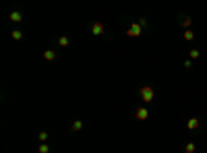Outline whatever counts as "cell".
I'll list each match as a JSON object with an SVG mask.
<instances>
[{
  "label": "cell",
  "mask_w": 207,
  "mask_h": 153,
  "mask_svg": "<svg viewBox=\"0 0 207 153\" xmlns=\"http://www.w3.org/2000/svg\"><path fill=\"white\" fill-rule=\"evenodd\" d=\"M44 58H46V60H54V58H56V54H54L52 50H48L46 54H44Z\"/></svg>",
  "instance_id": "52a82bcc"
},
{
  "label": "cell",
  "mask_w": 207,
  "mask_h": 153,
  "mask_svg": "<svg viewBox=\"0 0 207 153\" xmlns=\"http://www.w3.org/2000/svg\"><path fill=\"white\" fill-rule=\"evenodd\" d=\"M12 37H15V40H21V31H12Z\"/></svg>",
  "instance_id": "4fadbf2b"
},
{
  "label": "cell",
  "mask_w": 207,
  "mask_h": 153,
  "mask_svg": "<svg viewBox=\"0 0 207 153\" xmlns=\"http://www.w3.org/2000/svg\"><path fill=\"white\" fill-rule=\"evenodd\" d=\"M81 128H83L81 122H73V131H81Z\"/></svg>",
  "instance_id": "8fae6325"
},
{
  "label": "cell",
  "mask_w": 207,
  "mask_h": 153,
  "mask_svg": "<svg viewBox=\"0 0 207 153\" xmlns=\"http://www.w3.org/2000/svg\"><path fill=\"white\" fill-rule=\"evenodd\" d=\"M186 153H195V143H189V145H186Z\"/></svg>",
  "instance_id": "9c48e42d"
},
{
  "label": "cell",
  "mask_w": 207,
  "mask_h": 153,
  "mask_svg": "<svg viewBox=\"0 0 207 153\" xmlns=\"http://www.w3.org/2000/svg\"><path fill=\"white\" fill-rule=\"evenodd\" d=\"M193 37H195V33H193L190 29H186V31H184V40H186V41H193Z\"/></svg>",
  "instance_id": "8992f818"
},
{
  "label": "cell",
  "mask_w": 207,
  "mask_h": 153,
  "mask_svg": "<svg viewBox=\"0 0 207 153\" xmlns=\"http://www.w3.org/2000/svg\"><path fill=\"white\" fill-rule=\"evenodd\" d=\"M141 97H143L145 102H153V89H151L149 85H145L143 89H141Z\"/></svg>",
  "instance_id": "6da1fadb"
},
{
  "label": "cell",
  "mask_w": 207,
  "mask_h": 153,
  "mask_svg": "<svg viewBox=\"0 0 207 153\" xmlns=\"http://www.w3.org/2000/svg\"><path fill=\"white\" fill-rule=\"evenodd\" d=\"M190 58H199V50H190Z\"/></svg>",
  "instance_id": "7c38bea8"
},
{
  "label": "cell",
  "mask_w": 207,
  "mask_h": 153,
  "mask_svg": "<svg viewBox=\"0 0 207 153\" xmlns=\"http://www.w3.org/2000/svg\"><path fill=\"white\" fill-rule=\"evenodd\" d=\"M40 153H48V147H46V145H41V147H40Z\"/></svg>",
  "instance_id": "5bb4252c"
},
{
  "label": "cell",
  "mask_w": 207,
  "mask_h": 153,
  "mask_svg": "<svg viewBox=\"0 0 207 153\" xmlns=\"http://www.w3.org/2000/svg\"><path fill=\"white\" fill-rule=\"evenodd\" d=\"M147 116H149V112H147L145 108H139V110H137V118H139V120H145Z\"/></svg>",
  "instance_id": "5b68a950"
},
{
  "label": "cell",
  "mask_w": 207,
  "mask_h": 153,
  "mask_svg": "<svg viewBox=\"0 0 207 153\" xmlns=\"http://www.w3.org/2000/svg\"><path fill=\"white\" fill-rule=\"evenodd\" d=\"M93 33H95V35H102L104 33V25H102V23H93Z\"/></svg>",
  "instance_id": "277c9868"
},
{
  "label": "cell",
  "mask_w": 207,
  "mask_h": 153,
  "mask_svg": "<svg viewBox=\"0 0 207 153\" xmlns=\"http://www.w3.org/2000/svg\"><path fill=\"white\" fill-rule=\"evenodd\" d=\"M186 126H189V131H197V128H199V120H197V118H189Z\"/></svg>",
  "instance_id": "3957f363"
},
{
  "label": "cell",
  "mask_w": 207,
  "mask_h": 153,
  "mask_svg": "<svg viewBox=\"0 0 207 153\" xmlns=\"http://www.w3.org/2000/svg\"><path fill=\"white\" fill-rule=\"evenodd\" d=\"M128 35H132V37H137V35H141V25L139 23H135L131 29H128Z\"/></svg>",
  "instance_id": "7a4b0ae2"
},
{
  "label": "cell",
  "mask_w": 207,
  "mask_h": 153,
  "mask_svg": "<svg viewBox=\"0 0 207 153\" xmlns=\"http://www.w3.org/2000/svg\"><path fill=\"white\" fill-rule=\"evenodd\" d=\"M11 21H21V12H11Z\"/></svg>",
  "instance_id": "ba28073f"
},
{
  "label": "cell",
  "mask_w": 207,
  "mask_h": 153,
  "mask_svg": "<svg viewBox=\"0 0 207 153\" xmlns=\"http://www.w3.org/2000/svg\"><path fill=\"white\" fill-rule=\"evenodd\" d=\"M58 44H60V45H69V37H64V35H62V37L58 40Z\"/></svg>",
  "instance_id": "30bf717a"
}]
</instances>
